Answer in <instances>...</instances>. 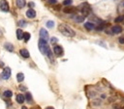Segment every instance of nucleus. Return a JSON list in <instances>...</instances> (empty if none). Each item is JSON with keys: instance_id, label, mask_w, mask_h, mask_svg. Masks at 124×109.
<instances>
[{"instance_id": "f257e3e1", "label": "nucleus", "mask_w": 124, "mask_h": 109, "mask_svg": "<svg viewBox=\"0 0 124 109\" xmlns=\"http://www.w3.org/2000/svg\"><path fill=\"white\" fill-rule=\"evenodd\" d=\"M38 46H39L40 51H41L43 54L46 55L49 59H52V53H51V50H50V48H49V46L47 45V42H46V41L40 39V40H39V42H38Z\"/></svg>"}, {"instance_id": "f03ea898", "label": "nucleus", "mask_w": 124, "mask_h": 109, "mask_svg": "<svg viewBox=\"0 0 124 109\" xmlns=\"http://www.w3.org/2000/svg\"><path fill=\"white\" fill-rule=\"evenodd\" d=\"M58 30L64 36H66V37H75V35H76L75 31L71 27H69L68 25H66V24H60L58 26Z\"/></svg>"}, {"instance_id": "7ed1b4c3", "label": "nucleus", "mask_w": 124, "mask_h": 109, "mask_svg": "<svg viewBox=\"0 0 124 109\" xmlns=\"http://www.w3.org/2000/svg\"><path fill=\"white\" fill-rule=\"evenodd\" d=\"M78 10L81 13V15H83L84 17H86L89 14H90V12H91V8H90V6L87 4V3H82V4H80L78 7Z\"/></svg>"}, {"instance_id": "20e7f679", "label": "nucleus", "mask_w": 124, "mask_h": 109, "mask_svg": "<svg viewBox=\"0 0 124 109\" xmlns=\"http://www.w3.org/2000/svg\"><path fill=\"white\" fill-rule=\"evenodd\" d=\"M11 68H5L4 69H3V71H2V73H1V77H2V79H4V80H7V79H9L10 78V76H11Z\"/></svg>"}, {"instance_id": "39448f33", "label": "nucleus", "mask_w": 124, "mask_h": 109, "mask_svg": "<svg viewBox=\"0 0 124 109\" xmlns=\"http://www.w3.org/2000/svg\"><path fill=\"white\" fill-rule=\"evenodd\" d=\"M40 39H42L46 41H47V40H48V33L45 28L40 29Z\"/></svg>"}, {"instance_id": "423d86ee", "label": "nucleus", "mask_w": 124, "mask_h": 109, "mask_svg": "<svg viewBox=\"0 0 124 109\" xmlns=\"http://www.w3.org/2000/svg\"><path fill=\"white\" fill-rule=\"evenodd\" d=\"M0 9L3 12H9V4L6 0H1L0 1Z\"/></svg>"}, {"instance_id": "0eeeda50", "label": "nucleus", "mask_w": 124, "mask_h": 109, "mask_svg": "<svg viewBox=\"0 0 124 109\" xmlns=\"http://www.w3.org/2000/svg\"><path fill=\"white\" fill-rule=\"evenodd\" d=\"M53 52L56 56H61V55H63V48L60 45H54Z\"/></svg>"}, {"instance_id": "6e6552de", "label": "nucleus", "mask_w": 124, "mask_h": 109, "mask_svg": "<svg viewBox=\"0 0 124 109\" xmlns=\"http://www.w3.org/2000/svg\"><path fill=\"white\" fill-rule=\"evenodd\" d=\"M111 32L113 34H120L122 32V27L120 25H114L111 27Z\"/></svg>"}, {"instance_id": "1a4fd4ad", "label": "nucleus", "mask_w": 124, "mask_h": 109, "mask_svg": "<svg viewBox=\"0 0 124 109\" xmlns=\"http://www.w3.org/2000/svg\"><path fill=\"white\" fill-rule=\"evenodd\" d=\"M26 16L29 17V18H34L36 16V12L33 10V9H29L27 12H26Z\"/></svg>"}, {"instance_id": "9d476101", "label": "nucleus", "mask_w": 124, "mask_h": 109, "mask_svg": "<svg viewBox=\"0 0 124 109\" xmlns=\"http://www.w3.org/2000/svg\"><path fill=\"white\" fill-rule=\"evenodd\" d=\"M16 102H17V103L22 104V103L24 102V100H25V97H24V95H23L22 94H18V95H16Z\"/></svg>"}, {"instance_id": "9b49d317", "label": "nucleus", "mask_w": 124, "mask_h": 109, "mask_svg": "<svg viewBox=\"0 0 124 109\" xmlns=\"http://www.w3.org/2000/svg\"><path fill=\"white\" fill-rule=\"evenodd\" d=\"M76 9L77 8H75V7H66L65 9H63V12L65 14H73L76 12Z\"/></svg>"}, {"instance_id": "f8f14e48", "label": "nucleus", "mask_w": 124, "mask_h": 109, "mask_svg": "<svg viewBox=\"0 0 124 109\" xmlns=\"http://www.w3.org/2000/svg\"><path fill=\"white\" fill-rule=\"evenodd\" d=\"M84 28L90 31V30H92V29L95 28V25H94V23L88 21V22H85V23H84Z\"/></svg>"}, {"instance_id": "ddd939ff", "label": "nucleus", "mask_w": 124, "mask_h": 109, "mask_svg": "<svg viewBox=\"0 0 124 109\" xmlns=\"http://www.w3.org/2000/svg\"><path fill=\"white\" fill-rule=\"evenodd\" d=\"M19 53H20V55H21L23 58H28V57H29V52H28V50L25 49V48L20 49V50H19Z\"/></svg>"}, {"instance_id": "4468645a", "label": "nucleus", "mask_w": 124, "mask_h": 109, "mask_svg": "<svg viewBox=\"0 0 124 109\" xmlns=\"http://www.w3.org/2000/svg\"><path fill=\"white\" fill-rule=\"evenodd\" d=\"M4 47H5L8 51H10V52H13V51H14V45H13L12 43H10V42H6V43L4 44Z\"/></svg>"}, {"instance_id": "2eb2a0df", "label": "nucleus", "mask_w": 124, "mask_h": 109, "mask_svg": "<svg viewBox=\"0 0 124 109\" xmlns=\"http://www.w3.org/2000/svg\"><path fill=\"white\" fill-rule=\"evenodd\" d=\"M16 6L18 7V8H23L25 5H26V2H25V0H16Z\"/></svg>"}, {"instance_id": "dca6fc26", "label": "nucleus", "mask_w": 124, "mask_h": 109, "mask_svg": "<svg viewBox=\"0 0 124 109\" xmlns=\"http://www.w3.org/2000/svg\"><path fill=\"white\" fill-rule=\"evenodd\" d=\"M84 19H85V17L83 15H76V16H74V20L76 22H82Z\"/></svg>"}, {"instance_id": "f3484780", "label": "nucleus", "mask_w": 124, "mask_h": 109, "mask_svg": "<svg viewBox=\"0 0 124 109\" xmlns=\"http://www.w3.org/2000/svg\"><path fill=\"white\" fill-rule=\"evenodd\" d=\"M16 80H17L18 82H22V81L24 80V74H23L22 72H18V73L16 74Z\"/></svg>"}, {"instance_id": "a211bd4d", "label": "nucleus", "mask_w": 124, "mask_h": 109, "mask_svg": "<svg viewBox=\"0 0 124 109\" xmlns=\"http://www.w3.org/2000/svg\"><path fill=\"white\" fill-rule=\"evenodd\" d=\"M22 36H23V32L21 29H17L16 30V38L17 40H21L22 39Z\"/></svg>"}, {"instance_id": "6ab92c4d", "label": "nucleus", "mask_w": 124, "mask_h": 109, "mask_svg": "<svg viewBox=\"0 0 124 109\" xmlns=\"http://www.w3.org/2000/svg\"><path fill=\"white\" fill-rule=\"evenodd\" d=\"M30 34L29 33H27V32H23V36H22V39L24 40V41H29V39H30Z\"/></svg>"}, {"instance_id": "aec40b11", "label": "nucleus", "mask_w": 124, "mask_h": 109, "mask_svg": "<svg viewBox=\"0 0 124 109\" xmlns=\"http://www.w3.org/2000/svg\"><path fill=\"white\" fill-rule=\"evenodd\" d=\"M3 95H4L5 97H8V98H10V97L13 95V93H12V91H10V90H7V91H5V92L3 93Z\"/></svg>"}, {"instance_id": "412c9836", "label": "nucleus", "mask_w": 124, "mask_h": 109, "mask_svg": "<svg viewBox=\"0 0 124 109\" xmlns=\"http://www.w3.org/2000/svg\"><path fill=\"white\" fill-rule=\"evenodd\" d=\"M25 99L30 103V102H32V95H31V94L30 93H26V95H25Z\"/></svg>"}, {"instance_id": "4be33fe9", "label": "nucleus", "mask_w": 124, "mask_h": 109, "mask_svg": "<svg viewBox=\"0 0 124 109\" xmlns=\"http://www.w3.org/2000/svg\"><path fill=\"white\" fill-rule=\"evenodd\" d=\"M46 25L47 28H52L53 25H54V21H52V20H48V21H46Z\"/></svg>"}, {"instance_id": "5701e85b", "label": "nucleus", "mask_w": 124, "mask_h": 109, "mask_svg": "<svg viewBox=\"0 0 124 109\" xmlns=\"http://www.w3.org/2000/svg\"><path fill=\"white\" fill-rule=\"evenodd\" d=\"M123 20H124V15H119L118 17H116V18L114 19L115 22H121V21H123Z\"/></svg>"}, {"instance_id": "b1692460", "label": "nucleus", "mask_w": 124, "mask_h": 109, "mask_svg": "<svg viewBox=\"0 0 124 109\" xmlns=\"http://www.w3.org/2000/svg\"><path fill=\"white\" fill-rule=\"evenodd\" d=\"M26 24H27V23H26V21H25L24 19L19 20V21L17 22V25H18V26H22V27H23V26H26Z\"/></svg>"}, {"instance_id": "393cba45", "label": "nucleus", "mask_w": 124, "mask_h": 109, "mask_svg": "<svg viewBox=\"0 0 124 109\" xmlns=\"http://www.w3.org/2000/svg\"><path fill=\"white\" fill-rule=\"evenodd\" d=\"M72 3H73V0H64V1H63V5H65V6L71 5Z\"/></svg>"}, {"instance_id": "a878e982", "label": "nucleus", "mask_w": 124, "mask_h": 109, "mask_svg": "<svg viewBox=\"0 0 124 109\" xmlns=\"http://www.w3.org/2000/svg\"><path fill=\"white\" fill-rule=\"evenodd\" d=\"M53 9L55 11H60L61 10V6L60 5H53Z\"/></svg>"}, {"instance_id": "bb28decb", "label": "nucleus", "mask_w": 124, "mask_h": 109, "mask_svg": "<svg viewBox=\"0 0 124 109\" xmlns=\"http://www.w3.org/2000/svg\"><path fill=\"white\" fill-rule=\"evenodd\" d=\"M50 41H51V43H55V42H57V41H58V39H57V38H55V37H52V38L50 39Z\"/></svg>"}, {"instance_id": "cd10ccee", "label": "nucleus", "mask_w": 124, "mask_h": 109, "mask_svg": "<svg viewBox=\"0 0 124 109\" xmlns=\"http://www.w3.org/2000/svg\"><path fill=\"white\" fill-rule=\"evenodd\" d=\"M118 41H119V42H120L121 44H123V43H124V37H120V38L118 39Z\"/></svg>"}, {"instance_id": "c85d7f7f", "label": "nucleus", "mask_w": 124, "mask_h": 109, "mask_svg": "<svg viewBox=\"0 0 124 109\" xmlns=\"http://www.w3.org/2000/svg\"><path fill=\"white\" fill-rule=\"evenodd\" d=\"M47 2L51 5H55L56 4V0H47Z\"/></svg>"}, {"instance_id": "c756f323", "label": "nucleus", "mask_w": 124, "mask_h": 109, "mask_svg": "<svg viewBox=\"0 0 124 109\" xmlns=\"http://www.w3.org/2000/svg\"><path fill=\"white\" fill-rule=\"evenodd\" d=\"M28 5H29V7H30V6H31V7H34V6H35V4H34L33 2H30Z\"/></svg>"}, {"instance_id": "7c9ffc66", "label": "nucleus", "mask_w": 124, "mask_h": 109, "mask_svg": "<svg viewBox=\"0 0 124 109\" xmlns=\"http://www.w3.org/2000/svg\"><path fill=\"white\" fill-rule=\"evenodd\" d=\"M46 109H54V108H53V107H51V106H48V107H46Z\"/></svg>"}, {"instance_id": "2f4dec72", "label": "nucleus", "mask_w": 124, "mask_h": 109, "mask_svg": "<svg viewBox=\"0 0 124 109\" xmlns=\"http://www.w3.org/2000/svg\"><path fill=\"white\" fill-rule=\"evenodd\" d=\"M21 109H28V108H27V107H25V106H22V107H21Z\"/></svg>"}, {"instance_id": "473e14b6", "label": "nucleus", "mask_w": 124, "mask_h": 109, "mask_svg": "<svg viewBox=\"0 0 124 109\" xmlns=\"http://www.w3.org/2000/svg\"><path fill=\"white\" fill-rule=\"evenodd\" d=\"M1 36H2V31L0 30V37H1Z\"/></svg>"}, {"instance_id": "72a5a7b5", "label": "nucleus", "mask_w": 124, "mask_h": 109, "mask_svg": "<svg viewBox=\"0 0 124 109\" xmlns=\"http://www.w3.org/2000/svg\"><path fill=\"white\" fill-rule=\"evenodd\" d=\"M0 66L2 67V66H3V63H1V62H0Z\"/></svg>"}, {"instance_id": "f704fd0d", "label": "nucleus", "mask_w": 124, "mask_h": 109, "mask_svg": "<svg viewBox=\"0 0 124 109\" xmlns=\"http://www.w3.org/2000/svg\"><path fill=\"white\" fill-rule=\"evenodd\" d=\"M123 6H124V3H123Z\"/></svg>"}]
</instances>
